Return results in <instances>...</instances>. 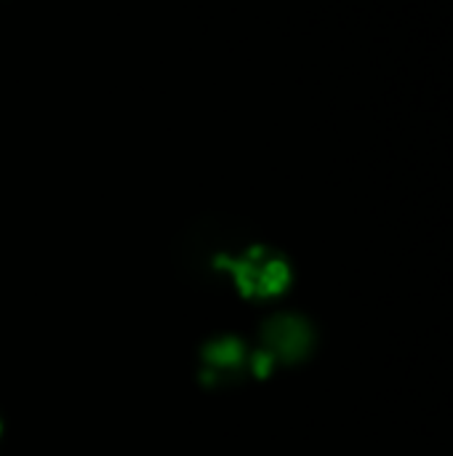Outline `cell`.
Masks as SVG:
<instances>
[{
	"instance_id": "cell-4",
	"label": "cell",
	"mask_w": 453,
	"mask_h": 456,
	"mask_svg": "<svg viewBox=\"0 0 453 456\" xmlns=\"http://www.w3.org/2000/svg\"><path fill=\"white\" fill-rule=\"evenodd\" d=\"M0 433H3V425H0Z\"/></svg>"
},
{
	"instance_id": "cell-1",
	"label": "cell",
	"mask_w": 453,
	"mask_h": 456,
	"mask_svg": "<svg viewBox=\"0 0 453 456\" xmlns=\"http://www.w3.org/2000/svg\"><path fill=\"white\" fill-rule=\"evenodd\" d=\"M214 267L230 278L243 299H275L291 286V265L283 254L267 246H246L214 256Z\"/></svg>"
},
{
	"instance_id": "cell-3",
	"label": "cell",
	"mask_w": 453,
	"mask_h": 456,
	"mask_svg": "<svg viewBox=\"0 0 453 456\" xmlns=\"http://www.w3.org/2000/svg\"><path fill=\"white\" fill-rule=\"evenodd\" d=\"M248 358H251V347L232 334H219L208 339L200 350L203 385L224 387L240 382L243 377H248Z\"/></svg>"
},
{
	"instance_id": "cell-2",
	"label": "cell",
	"mask_w": 453,
	"mask_h": 456,
	"mask_svg": "<svg viewBox=\"0 0 453 456\" xmlns=\"http://www.w3.org/2000/svg\"><path fill=\"white\" fill-rule=\"evenodd\" d=\"M315 347V331L312 326L294 313H278L262 326V345L275 366L278 363H302Z\"/></svg>"
}]
</instances>
